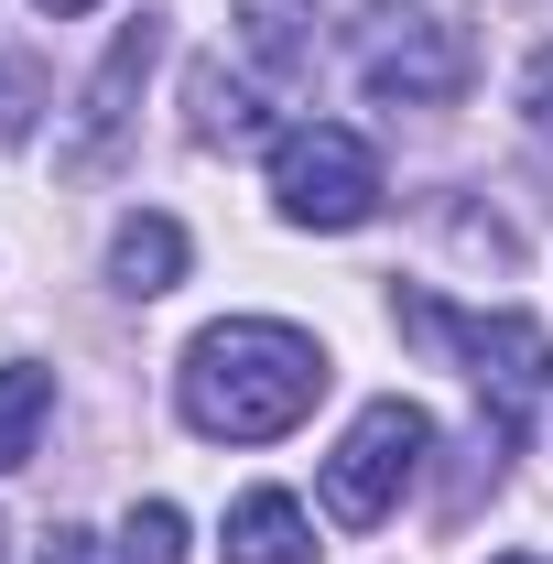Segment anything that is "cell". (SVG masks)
<instances>
[{"mask_svg": "<svg viewBox=\"0 0 553 564\" xmlns=\"http://www.w3.org/2000/svg\"><path fill=\"white\" fill-rule=\"evenodd\" d=\"M326 391V348L304 326H272V315H228L185 348V423L217 434V445H272L315 413Z\"/></svg>", "mask_w": 553, "mask_h": 564, "instance_id": "1", "label": "cell"}, {"mask_svg": "<svg viewBox=\"0 0 553 564\" xmlns=\"http://www.w3.org/2000/svg\"><path fill=\"white\" fill-rule=\"evenodd\" d=\"M391 315H402V337H434V348L467 358L488 423H499V445H510L521 413L543 402V380H553V337H543V326H532V315H456L445 293H402Z\"/></svg>", "mask_w": 553, "mask_h": 564, "instance_id": "2", "label": "cell"}, {"mask_svg": "<svg viewBox=\"0 0 553 564\" xmlns=\"http://www.w3.org/2000/svg\"><path fill=\"white\" fill-rule=\"evenodd\" d=\"M272 196L293 228H369L380 217V152L337 120H304L272 141Z\"/></svg>", "mask_w": 553, "mask_h": 564, "instance_id": "3", "label": "cell"}, {"mask_svg": "<svg viewBox=\"0 0 553 564\" xmlns=\"http://www.w3.org/2000/svg\"><path fill=\"white\" fill-rule=\"evenodd\" d=\"M423 456H434V413L423 402H369V413L347 423V445L326 456V510H337L347 532L391 521V499L413 489Z\"/></svg>", "mask_w": 553, "mask_h": 564, "instance_id": "4", "label": "cell"}, {"mask_svg": "<svg viewBox=\"0 0 553 564\" xmlns=\"http://www.w3.org/2000/svg\"><path fill=\"white\" fill-rule=\"evenodd\" d=\"M369 87L380 98H456L467 87V22L456 11H413L402 33L369 44Z\"/></svg>", "mask_w": 553, "mask_h": 564, "instance_id": "5", "label": "cell"}, {"mask_svg": "<svg viewBox=\"0 0 553 564\" xmlns=\"http://www.w3.org/2000/svg\"><path fill=\"white\" fill-rule=\"evenodd\" d=\"M141 66H152V22H131L120 44H109V66H98V87H87V131H76V174L87 163H109V141H120V120H131V87H141Z\"/></svg>", "mask_w": 553, "mask_h": 564, "instance_id": "6", "label": "cell"}, {"mask_svg": "<svg viewBox=\"0 0 553 564\" xmlns=\"http://www.w3.org/2000/svg\"><path fill=\"white\" fill-rule=\"evenodd\" d=\"M228 564H315V521H304V499L250 489L239 510H228Z\"/></svg>", "mask_w": 553, "mask_h": 564, "instance_id": "7", "label": "cell"}, {"mask_svg": "<svg viewBox=\"0 0 553 564\" xmlns=\"http://www.w3.org/2000/svg\"><path fill=\"white\" fill-rule=\"evenodd\" d=\"M109 282H120V293H174V282H185V228H174V217H120Z\"/></svg>", "mask_w": 553, "mask_h": 564, "instance_id": "8", "label": "cell"}, {"mask_svg": "<svg viewBox=\"0 0 553 564\" xmlns=\"http://www.w3.org/2000/svg\"><path fill=\"white\" fill-rule=\"evenodd\" d=\"M44 413H55V380H44V369H0V478L33 456Z\"/></svg>", "mask_w": 553, "mask_h": 564, "instance_id": "9", "label": "cell"}, {"mask_svg": "<svg viewBox=\"0 0 553 564\" xmlns=\"http://www.w3.org/2000/svg\"><path fill=\"white\" fill-rule=\"evenodd\" d=\"M120 564H185V510H174V499L131 510V521H120Z\"/></svg>", "mask_w": 553, "mask_h": 564, "instance_id": "10", "label": "cell"}, {"mask_svg": "<svg viewBox=\"0 0 553 564\" xmlns=\"http://www.w3.org/2000/svg\"><path fill=\"white\" fill-rule=\"evenodd\" d=\"M196 131L207 141H239V131H261V109H250V87H228V76H196Z\"/></svg>", "mask_w": 553, "mask_h": 564, "instance_id": "11", "label": "cell"}, {"mask_svg": "<svg viewBox=\"0 0 553 564\" xmlns=\"http://www.w3.org/2000/svg\"><path fill=\"white\" fill-rule=\"evenodd\" d=\"M33 109H44V76H33V55H0V152L33 131Z\"/></svg>", "mask_w": 553, "mask_h": 564, "instance_id": "12", "label": "cell"}, {"mask_svg": "<svg viewBox=\"0 0 553 564\" xmlns=\"http://www.w3.org/2000/svg\"><path fill=\"white\" fill-rule=\"evenodd\" d=\"M532 120H543V131H553V55H543V66H532Z\"/></svg>", "mask_w": 553, "mask_h": 564, "instance_id": "13", "label": "cell"}, {"mask_svg": "<svg viewBox=\"0 0 553 564\" xmlns=\"http://www.w3.org/2000/svg\"><path fill=\"white\" fill-rule=\"evenodd\" d=\"M0 564H11V521H0Z\"/></svg>", "mask_w": 553, "mask_h": 564, "instance_id": "14", "label": "cell"}, {"mask_svg": "<svg viewBox=\"0 0 553 564\" xmlns=\"http://www.w3.org/2000/svg\"><path fill=\"white\" fill-rule=\"evenodd\" d=\"M44 11H87V0H44Z\"/></svg>", "mask_w": 553, "mask_h": 564, "instance_id": "15", "label": "cell"}, {"mask_svg": "<svg viewBox=\"0 0 553 564\" xmlns=\"http://www.w3.org/2000/svg\"><path fill=\"white\" fill-rule=\"evenodd\" d=\"M499 564H532V554H499Z\"/></svg>", "mask_w": 553, "mask_h": 564, "instance_id": "16", "label": "cell"}]
</instances>
